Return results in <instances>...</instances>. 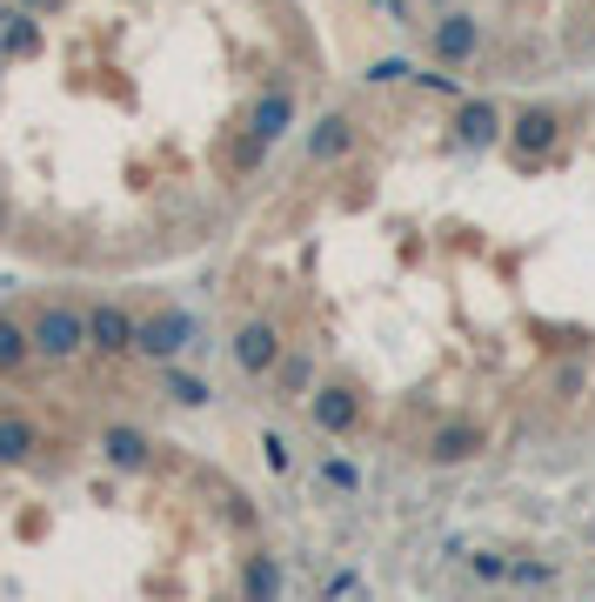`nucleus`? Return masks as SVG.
<instances>
[{"instance_id": "f257e3e1", "label": "nucleus", "mask_w": 595, "mask_h": 602, "mask_svg": "<svg viewBox=\"0 0 595 602\" xmlns=\"http://www.w3.org/2000/svg\"><path fill=\"white\" fill-rule=\"evenodd\" d=\"M27 335H34V355L41 362H74L80 349H88V315L67 308V302H41L27 315Z\"/></svg>"}, {"instance_id": "f03ea898", "label": "nucleus", "mask_w": 595, "mask_h": 602, "mask_svg": "<svg viewBox=\"0 0 595 602\" xmlns=\"http://www.w3.org/2000/svg\"><path fill=\"white\" fill-rule=\"evenodd\" d=\"M282 362H288V349H282V321L254 315V321H241V328H234V369H241L247 382H268Z\"/></svg>"}, {"instance_id": "7ed1b4c3", "label": "nucleus", "mask_w": 595, "mask_h": 602, "mask_svg": "<svg viewBox=\"0 0 595 602\" xmlns=\"http://www.w3.org/2000/svg\"><path fill=\"white\" fill-rule=\"evenodd\" d=\"M201 341V328H195V315H181V308H154V315H141V341L134 349L147 355V362H175V355H188Z\"/></svg>"}, {"instance_id": "20e7f679", "label": "nucleus", "mask_w": 595, "mask_h": 602, "mask_svg": "<svg viewBox=\"0 0 595 602\" xmlns=\"http://www.w3.org/2000/svg\"><path fill=\"white\" fill-rule=\"evenodd\" d=\"M362 408H368V395H362L355 382H321V388L308 395V422L321 428V436H355V428H362Z\"/></svg>"}, {"instance_id": "39448f33", "label": "nucleus", "mask_w": 595, "mask_h": 602, "mask_svg": "<svg viewBox=\"0 0 595 602\" xmlns=\"http://www.w3.org/2000/svg\"><path fill=\"white\" fill-rule=\"evenodd\" d=\"M482 449H488V428L469 422V415H455V422L429 428V442H421V462H429V469H462V462H475Z\"/></svg>"}, {"instance_id": "423d86ee", "label": "nucleus", "mask_w": 595, "mask_h": 602, "mask_svg": "<svg viewBox=\"0 0 595 602\" xmlns=\"http://www.w3.org/2000/svg\"><path fill=\"white\" fill-rule=\"evenodd\" d=\"M134 341H141V321H134L121 302L88 308V349H95V355H108V362H114V355H128V349H134Z\"/></svg>"}, {"instance_id": "0eeeda50", "label": "nucleus", "mask_w": 595, "mask_h": 602, "mask_svg": "<svg viewBox=\"0 0 595 602\" xmlns=\"http://www.w3.org/2000/svg\"><path fill=\"white\" fill-rule=\"evenodd\" d=\"M101 462L121 469V475H147V469H154V436L114 422V428H101Z\"/></svg>"}, {"instance_id": "6e6552de", "label": "nucleus", "mask_w": 595, "mask_h": 602, "mask_svg": "<svg viewBox=\"0 0 595 602\" xmlns=\"http://www.w3.org/2000/svg\"><path fill=\"white\" fill-rule=\"evenodd\" d=\"M355 141H362L355 114H321V121L308 128V161H315V167H334L342 154H355Z\"/></svg>"}, {"instance_id": "1a4fd4ad", "label": "nucleus", "mask_w": 595, "mask_h": 602, "mask_svg": "<svg viewBox=\"0 0 595 602\" xmlns=\"http://www.w3.org/2000/svg\"><path fill=\"white\" fill-rule=\"evenodd\" d=\"M282 556H268V549H247L241 556V582H234V595L241 602H282Z\"/></svg>"}, {"instance_id": "9d476101", "label": "nucleus", "mask_w": 595, "mask_h": 602, "mask_svg": "<svg viewBox=\"0 0 595 602\" xmlns=\"http://www.w3.org/2000/svg\"><path fill=\"white\" fill-rule=\"evenodd\" d=\"M429 47H436V61L462 67V61H475V47H482V21H475V14H442L436 34H429Z\"/></svg>"}, {"instance_id": "9b49d317", "label": "nucleus", "mask_w": 595, "mask_h": 602, "mask_svg": "<svg viewBox=\"0 0 595 602\" xmlns=\"http://www.w3.org/2000/svg\"><path fill=\"white\" fill-rule=\"evenodd\" d=\"M34 449H41V428H34L27 415H0V475L27 469V462H34Z\"/></svg>"}, {"instance_id": "f8f14e48", "label": "nucleus", "mask_w": 595, "mask_h": 602, "mask_svg": "<svg viewBox=\"0 0 595 602\" xmlns=\"http://www.w3.org/2000/svg\"><path fill=\"white\" fill-rule=\"evenodd\" d=\"M288 121H295V95H288V80H275V88L262 95V108H254V121H247V134H262V141L275 147Z\"/></svg>"}, {"instance_id": "ddd939ff", "label": "nucleus", "mask_w": 595, "mask_h": 602, "mask_svg": "<svg viewBox=\"0 0 595 602\" xmlns=\"http://www.w3.org/2000/svg\"><path fill=\"white\" fill-rule=\"evenodd\" d=\"M555 134H562L555 108H522V114H516V147H522V154H549Z\"/></svg>"}, {"instance_id": "4468645a", "label": "nucleus", "mask_w": 595, "mask_h": 602, "mask_svg": "<svg viewBox=\"0 0 595 602\" xmlns=\"http://www.w3.org/2000/svg\"><path fill=\"white\" fill-rule=\"evenodd\" d=\"M455 134H462L469 147H488V141L502 134V114H495V101H462V114H455Z\"/></svg>"}, {"instance_id": "2eb2a0df", "label": "nucleus", "mask_w": 595, "mask_h": 602, "mask_svg": "<svg viewBox=\"0 0 595 602\" xmlns=\"http://www.w3.org/2000/svg\"><path fill=\"white\" fill-rule=\"evenodd\" d=\"M27 355H34V335H27V321H8V315H0V375H14Z\"/></svg>"}, {"instance_id": "dca6fc26", "label": "nucleus", "mask_w": 595, "mask_h": 602, "mask_svg": "<svg viewBox=\"0 0 595 602\" xmlns=\"http://www.w3.org/2000/svg\"><path fill=\"white\" fill-rule=\"evenodd\" d=\"M161 382H167V395H175L181 408H208V402H214V388H208L201 375H181L175 362H167V369H161Z\"/></svg>"}, {"instance_id": "f3484780", "label": "nucleus", "mask_w": 595, "mask_h": 602, "mask_svg": "<svg viewBox=\"0 0 595 602\" xmlns=\"http://www.w3.org/2000/svg\"><path fill=\"white\" fill-rule=\"evenodd\" d=\"M275 388H282V402H308V388H315V369H308V355H288V362L275 369Z\"/></svg>"}, {"instance_id": "a211bd4d", "label": "nucleus", "mask_w": 595, "mask_h": 602, "mask_svg": "<svg viewBox=\"0 0 595 602\" xmlns=\"http://www.w3.org/2000/svg\"><path fill=\"white\" fill-rule=\"evenodd\" d=\"M469 569H475L482 582H502V576H508V562H502V556H488V549H475V556H469Z\"/></svg>"}, {"instance_id": "6ab92c4d", "label": "nucleus", "mask_w": 595, "mask_h": 602, "mask_svg": "<svg viewBox=\"0 0 595 602\" xmlns=\"http://www.w3.org/2000/svg\"><path fill=\"white\" fill-rule=\"evenodd\" d=\"M549 576H555V569H549V562H529V556L508 562V582H549Z\"/></svg>"}, {"instance_id": "aec40b11", "label": "nucleus", "mask_w": 595, "mask_h": 602, "mask_svg": "<svg viewBox=\"0 0 595 602\" xmlns=\"http://www.w3.org/2000/svg\"><path fill=\"white\" fill-rule=\"evenodd\" d=\"M401 74H408V61H375V67H368L375 88H388V80H401Z\"/></svg>"}, {"instance_id": "412c9836", "label": "nucleus", "mask_w": 595, "mask_h": 602, "mask_svg": "<svg viewBox=\"0 0 595 602\" xmlns=\"http://www.w3.org/2000/svg\"><path fill=\"white\" fill-rule=\"evenodd\" d=\"M321 475H328V482H334V489H355V482H362V475H355V462H328V469H321Z\"/></svg>"}, {"instance_id": "4be33fe9", "label": "nucleus", "mask_w": 595, "mask_h": 602, "mask_svg": "<svg viewBox=\"0 0 595 602\" xmlns=\"http://www.w3.org/2000/svg\"><path fill=\"white\" fill-rule=\"evenodd\" d=\"M575 388H582V369H575V362H569V369H562V375H555V395H575Z\"/></svg>"}, {"instance_id": "5701e85b", "label": "nucleus", "mask_w": 595, "mask_h": 602, "mask_svg": "<svg viewBox=\"0 0 595 602\" xmlns=\"http://www.w3.org/2000/svg\"><path fill=\"white\" fill-rule=\"evenodd\" d=\"M21 8H27V14H54V8H60V0H21Z\"/></svg>"}, {"instance_id": "b1692460", "label": "nucleus", "mask_w": 595, "mask_h": 602, "mask_svg": "<svg viewBox=\"0 0 595 602\" xmlns=\"http://www.w3.org/2000/svg\"><path fill=\"white\" fill-rule=\"evenodd\" d=\"M214 602H241V595H214Z\"/></svg>"}]
</instances>
